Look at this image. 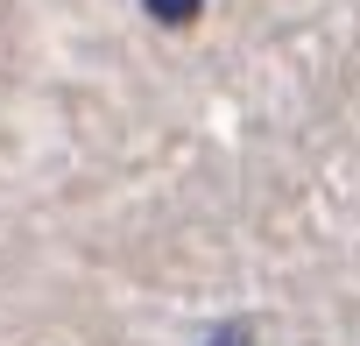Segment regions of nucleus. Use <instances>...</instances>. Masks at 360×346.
<instances>
[{"label":"nucleus","mask_w":360,"mask_h":346,"mask_svg":"<svg viewBox=\"0 0 360 346\" xmlns=\"http://www.w3.org/2000/svg\"><path fill=\"white\" fill-rule=\"evenodd\" d=\"M148 15H155V22H191L198 0H148Z\"/></svg>","instance_id":"obj_1"},{"label":"nucleus","mask_w":360,"mask_h":346,"mask_svg":"<svg viewBox=\"0 0 360 346\" xmlns=\"http://www.w3.org/2000/svg\"><path fill=\"white\" fill-rule=\"evenodd\" d=\"M205 346H248V332H240V325H219V332H212Z\"/></svg>","instance_id":"obj_2"}]
</instances>
